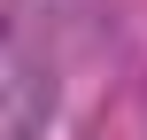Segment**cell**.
I'll return each instance as SVG.
<instances>
[{
  "mask_svg": "<svg viewBox=\"0 0 147 140\" xmlns=\"http://www.w3.org/2000/svg\"><path fill=\"white\" fill-rule=\"evenodd\" d=\"M47 117H54V78L23 47H0V140H39Z\"/></svg>",
  "mask_w": 147,
  "mask_h": 140,
  "instance_id": "obj_1",
  "label": "cell"
}]
</instances>
